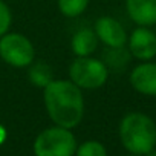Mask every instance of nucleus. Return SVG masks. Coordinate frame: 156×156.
Instances as JSON below:
<instances>
[{"mask_svg":"<svg viewBox=\"0 0 156 156\" xmlns=\"http://www.w3.org/2000/svg\"><path fill=\"white\" fill-rule=\"evenodd\" d=\"M144 156H156V147H154V148H151L150 151H147Z\"/></svg>","mask_w":156,"mask_h":156,"instance_id":"obj_16","label":"nucleus"},{"mask_svg":"<svg viewBox=\"0 0 156 156\" xmlns=\"http://www.w3.org/2000/svg\"><path fill=\"white\" fill-rule=\"evenodd\" d=\"M95 34L107 48H122L127 43L126 29L113 17H100L95 23Z\"/></svg>","mask_w":156,"mask_h":156,"instance_id":"obj_7","label":"nucleus"},{"mask_svg":"<svg viewBox=\"0 0 156 156\" xmlns=\"http://www.w3.org/2000/svg\"><path fill=\"white\" fill-rule=\"evenodd\" d=\"M119 139L129 153L144 156L156 147V124L145 113H127L119 122Z\"/></svg>","mask_w":156,"mask_h":156,"instance_id":"obj_2","label":"nucleus"},{"mask_svg":"<svg viewBox=\"0 0 156 156\" xmlns=\"http://www.w3.org/2000/svg\"><path fill=\"white\" fill-rule=\"evenodd\" d=\"M0 57L14 67H25L34 61L35 51L28 37L17 32H6L0 37Z\"/></svg>","mask_w":156,"mask_h":156,"instance_id":"obj_5","label":"nucleus"},{"mask_svg":"<svg viewBox=\"0 0 156 156\" xmlns=\"http://www.w3.org/2000/svg\"><path fill=\"white\" fill-rule=\"evenodd\" d=\"M5 139H6V130L3 126H0V144H3Z\"/></svg>","mask_w":156,"mask_h":156,"instance_id":"obj_15","label":"nucleus"},{"mask_svg":"<svg viewBox=\"0 0 156 156\" xmlns=\"http://www.w3.org/2000/svg\"><path fill=\"white\" fill-rule=\"evenodd\" d=\"M126 156H136V154H132V153H130V154H126Z\"/></svg>","mask_w":156,"mask_h":156,"instance_id":"obj_17","label":"nucleus"},{"mask_svg":"<svg viewBox=\"0 0 156 156\" xmlns=\"http://www.w3.org/2000/svg\"><path fill=\"white\" fill-rule=\"evenodd\" d=\"M11 20H12V16H11L8 5L0 0V37L8 32V29L11 26Z\"/></svg>","mask_w":156,"mask_h":156,"instance_id":"obj_14","label":"nucleus"},{"mask_svg":"<svg viewBox=\"0 0 156 156\" xmlns=\"http://www.w3.org/2000/svg\"><path fill=\"white\" fill-rule=\"evenodd\" d=\"M70 81L80 89H98L106 84L109 69L104 61L89 57H76L69 66Z\"/></svg>","mask_w":156,"mask_h":156,"instance_id":"obj_4","label":"nucleus"},{"mask_svg":"<svg viewBox=\"0 0 156 156\" xmlns=\"http://www.w3.org/2000/svg\"><path fill=\"white\" fill-rule=\"evenodd\" d=\"M76 139L70 129L54 126L38 133L34 141L35 156H73Z\"/></svg>","mask_w":156,"mask_h":156,"instance_id":"obj_3","label":"nucleus"},{"mask_svg":"<svg viewBox=\"0 0 156 156\" xmlns=\"http://www.w3.org/2000/svg\"><path fill=\"white\" fill-rule=\"evenodd\" d=\"M44 107L55 126L73 129L84 116V97L70 80H52L43 89Z\"/></svg>","mask_w":156,"mask_h":156,"instance_id":"obj_1","label":"nucleus"},{"mask_svg":"<svg viewBox=\"0 0 156 156\" xmlns=\"http://www.w3.org/2000/svg\"><path fill=\"white\" fill-rule=\"evenodd\" d=\"M89 0H58V9L66 17H78L84 12Z\"/></svg>","mask_w":156,"mask_h":156,"instance_id":"obj_12","label":"nucleus"},{"mask_svg":"<svg viewBox=\"0 0 156 156\" xmlns=\"http://www.w3.org/2000/svg\"><path fill=\"white\" fill-rule=\"evenodd\" d=\"M126 9L138 26H151L156 23V0H126Z\"/></svg>","mask_w":156,"mask_h":156,"instance_id":"obj_9","label":"nucleus"},{"mask_svg":"<svg viewBox=\"0 0 156 156\" xmlns=\"http://www.w3.org/2000/svg\"><path fill=\"white\" fill-rule=\"evenodd\" d=\"M76 156H107L106 147L98 141H86L75 150Z\"/></svg>","mask_w":156,"mask_h":156,"instance_id":"obj_13","label":"nucleus"},{"mask_svg":"<svg viewBox=\"0 0 156 156\" xmlns=\"http://www.w3.org/2000/svg\"><path fill=\"white\" fill-rule=\"evenodd\" d=\"M132 87L148 97H156V63L144 61L138 64L130 73Z\"/></svg>","mask_w":156,"mask_h":156,"instance_id":"obj_8","label":"nucleus"},{"mask_svg":"<svg viewBox=\"0 0 156 156\" xmlns=\"http://www.w3.org/2000/svg\"><path fill=\"white\" fill-rule=\"evenodd\" d=\"M154 25H156V23H154ZM154 34H156V31H154Z\"/></svg>","mask_w":156,"mask_h":156,"instance_id":"obj_18","label":"nucleus"},{"mask_svg":"<svg viewBox=\"0 0 156 156\" xmlns=\"http://www.w3.org/2000/svg\"><path fill=\"white\" fill-rule=\"evenodd\" d=\"M70 46H72V52L76 57H89L90 54H94L97 51L98 37L94 29L83 28L73 34Z\"/></svg>","mask_w":156,"mask_h":156,"instance_id":"obj_10","label":"nucleus"},{"mask_svg":"<svg viewBox=\"0 0 156 156\" xmlns=\"http://www.w3.org/2000/svg\"><path fill=\"white\" fill-rule=\"evenodd\" d=\"M52 80V69L44 63H35L29 70V81L37 87L44 89Z\"/></svg>","mask_w":156,"mask_h":156,"instance_id":"obj_11","label":"nucleus"},{"mask_svg":"<svg viewBox=\"0 0 156 156\" xmlns=\"http://www.w3.org/2000/svg\"><path fill=\"white\" fill-rule=\"evenodd\" d=\"M129 52L142 61L156 57V34L147 26H138L129 37Z\"/></svg>","mask_w":156,"mask_h":156,"instance_id":"obj_6","label":"nucleus"}]
</instances>
